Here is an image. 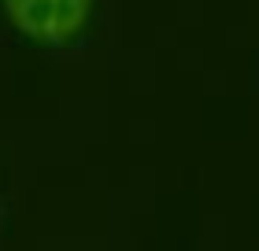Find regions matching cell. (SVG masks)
Wrapping results in <instances>:
<instances>
[{"instance_id":"obj_1","label":"cell","mask_w":259,"mask_h":251,"mask_svg":"<svg viewBox=\"0 0 259 251\" xmlns=\"http://www.w3.org/2000/svg\"><path fill=\"white\" fill-rule=\"evenodd\" d=\"M0 15L19 41L45 52H67L85 41L97 0H0Z\"/></svg>"}]
</instances>
